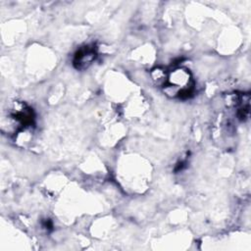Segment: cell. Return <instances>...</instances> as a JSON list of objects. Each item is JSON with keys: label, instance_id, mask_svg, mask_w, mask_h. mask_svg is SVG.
Wrapping results in <instances>:
<instances>
[{"label": "cell", "instance_id": "obj_1", "mask_svg": "<svg viewBox=\"0 0 251 251\" xmlns=\"http://www.w3.org/2000/svg\"><path fill=\"white\" fill-rule=\"evenodd\" d=\"M96 52L93 46H85L80 48L75 56V65L77 69L85 68L95 59Z\"/></svg>", "mask_w": 251, "mask_h": 251}]
</instances>
